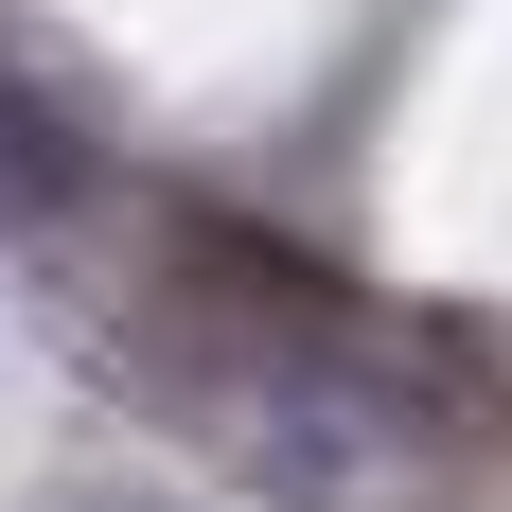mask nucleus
Here are the masks:
<instances>
[{"label": "nucleus", "instance_id": "f257e3e1", "mask_svg": "<svg viewBox=\"0 0 512 512\" xmlns=\"http://www.w3.org/2000/svg\"><path fill=\"white\" fill-rule=\"evenodd\" d=\"M89 195H106V159H89V124H71V106H53L36 71L0 53V230H18V248H53V230H71Z\"/></svg>", "mask_w": 512, "mask_h": 512}, {"label": "nucleus", "instance_id": "f03ea898", "mask_svg": "<svg viewBox=\"0 0 512 512\" xmlns=\"http://www.w3.org/2000/svg\"><path fill=\"white\" fill-rule=\"evenodd\" d=\"M106 512H159V495H106Z\"/></svg>", "mask_w": 512, "mask_h": 512}]
</instances>
